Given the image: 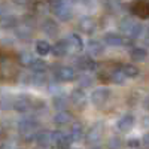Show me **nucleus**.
Masks as SVG:
<instances>
[{"instance_id": "obj_14", "label": "nucleus", "mask_w": 149, "mask_h": 149, "mask_svg": "<svg viewBox=\"0 0 149 149\" xmlns=\"http://www.w3.org/2000/svg\"><path fill=\"white\" fill-rule=\"evenodd\" d=\"M134 122H136V118H134L131 113H127V115H124V116L119 118V121H118L116 125H118V130H119V131L127 133V131H130V130L133 128Z\"/></svg>"}, {"instance_id": "obj_24", "label": "nucleus", "mask_w": 149, "mask_h": 149, "mask_svg": "<svg viewBox=\"0 0 149 149\" xmlns=\"http://www.w3.org/2000/svg\"><path fill=\"white\" fill-rule=\"evenodd\" d=\"M72 121V113L69 112H57V115L54 116V124L55 125H66Z\"/></svg>"}, {"instance_id": "obj_38", "label": "nucleus", "mask_w": 149, "mask_h": 149, "mask_svg": "<svg viewBox=\"0 0 149 149\" xmlns=\"http://www.w3.org/2000/svg\"><path fill=\"white\" fill-rule=\"evenodd\" d=\"M94 149H98V148H94Z\"/></svg>"}, {"instance_id": "obj_33", "label": "nucleus", "mask_w": 149, "mask_h": 149, "mask_svg": "<svg viewBox=\"0 0 149 149\" xmlns=\"http://www.w3.org/2000/svg\"><path fill=\"white\" fill-rule=\"evenodd\" d=\"M122 146V142L119 137H110L109 142H107V148L109 149H121Z\"/></svg>"}, {"instance_id": "obj_5", "label": "nucleus", "mask_w": 149, "mask_h": 149, "mask_svg": "<svg viewBox=\"0 0 149 149\" xmlns=\"http://www.w3.org/2000/svg\"><path fill=\"white\" fill-rule=\"evenodd\" d=\"M103 40L107 46H124L131 43L128 37H124L122 34H116V33H106Z\"/></svg>"}, {"instance_id": "obj_26", "label": "nucleus", "mask_w": 149, "mask_h": 149, "mask_svg": "<svg viewBox=\"0 0 149 149\" xmlns=\"http://www.w3.org/2000/svg\"><path fill=\"white\" fill-rule=\"evenodd\" d=\"M51 49H52V46L49 45V42H46V40H37L36 42V52L39 54L40 57L48 55L49 52H51Z\"/></svg>"}, {"instance_id": "obj_30", "label": "nucleus", "mask_w": 149, "mask_h": 149, "mask_svg": "<svg viewBox=\"0 0 149 149\" xmlns=\"http://www.w3.org/2000/svg\"><path fill=\"white\" fill-rule=\"evenodd\" d=\"M31 72L33 73H45V70H46V63L43 60H40V58H36V61L31 64Z\"/></svg>"}, {"instance_id": "obj_8", "label": "nucleus", "mask_w": 149, "mask_h": 149, "mask_svg": "<svg viewBox=\"0 0 149 149\" xmlns=\"http://www.w3.org/2000/svg\"><path fill=\"white\" fill-rule=\"evenodd\" d=\"M66 42H67V46H69V52H72V54H78L84 49V40H82V37L76 33L70 34L66 39Z\"/></svg>"}, {"instance_id": "obj_16", "label": "nucleus", "mask_w": 149, "mask_h": 149, "mask_svg": "<svg viewBox=\"0 0 149 149\" xmlns=\"http://www.w3.org/2000/svg\"><path fill=\"white\" fill-rule=\"evenodd\" d=\"M82 137H84V125H82L81 122H74V124H72L70 133H69V140H70V143H73V142H79Z\"/></svg>"}, {"instance_id": "obj_6", "label": "nucleus", "mask_w": 149, "mask_h": 149, "mask_svg": "<svg viewBox=\"0 0 149 149\" xmlns=\"http://www.w3.org/2000/svg\"><path fill=\"white\" fill-rule=\"evenodd\" d=\"M74 64L79 70H85V72H94L97 70V63L94 61V58L88 57V55H81L76 58Z\"/></svg>"}, {"instance_id": "obj_2", "label": "nucleus", "mask_w": 149, "mask_h": 149, "mask_svg": "<svg viewBox=\"0 0 149 149\" xmlns=\"http://www.w3.org/2000/svg\"><path fill=\"white\" fill-rule=\"evenodd\" d=\"M51 6V10L57 15L58 19L61 21H69L72 18V9L69 8V5L66 2H61V0H57V2H51L49 3Z\"/></svg>"}, {"instance_id": "obj_29", "label": "nucleus", "mask_w": 149, "mask_h": 149, "mask_svg": "<svg viewBox=\"0 0 149 149\" xmlns=\"http://www.w3.org/2000/svg\"><path fill=\"white\" fill-rule=\"evenodd\" d=\"M30 84L34 86H42L46 84V76L45 73H33L30 76Z\"/></svg>"}, {"instance_id": "obj_15", "label": "nucleus", "mask_w": 149, "mask_h": 149, "mask_svg": "<svg viewBox=\"0 0 149 149\" xmlns=\"http://www.w3.org/2000/svg\"><path fill=\"white\" fill-rule=\"evenodd\" d=\"M58 24L54 21V19H51V18H46L43 22H42V31L46 34V36H49V37H55L57 34H58Z\"/></svg>"}, {"instance_id": "obj_7", "label": "nucleus", "mask_w": 149, "mask_h": 149, "mask_svg": "<svg viewBox=\"0 0 149 149\" xmlns=\"http://www.w3.org/2000/svg\"><path fill=\"white\" fill-rule=\"evenodd\" d=\"M55 78L61 82H72L74 81L78 76H76V70L73 67H69V66H63L60 67L57 72H55Z\"/></svg>"}, {"instance_id": "obj_35", "label": "nucleus", "mask_w": 149, "mask_h": 149, "mask_svg": "<svg viewBox=\"0 0 149 149\" xmlns=\"http://www.w3.org/2000/svg\"><path fill=\"white\" fill-rule=\"evenodd\" d=\"M142 145H143L146 149H149V133H146L143 137H142Z\"/></svg>"}, {"instance_id": "obj_11", "label": "nucleus", "mask_w": 149, "mask_h": 149, "mask_svg": "<svg viewBox=\"0 0 149 149\" xmlns=\"http://www.w3.org/2000/svg\"><path fill=\"white\" fill-rule=\"evenodd\" d=\"M78 29L84 34H93L95 31V22L90 17H82L78 22Z\"/></svg>"}, {"instance_id": "obj_1", "label": "nucleus", "mask_w": 149, "mask_h": 149, "mask_svg": "<svg viewBox=\"0 0 149 149\" xmlns=\"http://www.w3.org/2000/svg\"><path fill=\"white\" fill-rule=\"evenodd\" d=\"M37 128H39V122L31 116H26V118L19 119V122H18V130L22 134V137L27 140L36 139V130Z\"/></svg>"}, {"instance_id": "obj_18", "label": "nucleus", "mask_w": 149, "mask_h": 149, "mask_svg": "<svg viewBox=\"0 0 149 149\" xmlns=\"http://www.w3.org/2000/svg\"><path fill=\"white\" fill-rule=\"evenodd\" d=\"M52 104H54V107L58 109L60 112H64V109H66L67 104H69V97H67V94H64V93L54 94V97H52Z\"/></svg>"}, {"instance_id": "obj_19", "label": "nucleus", "mask_w": 149, "mask_h": 149, "mask_svg": "<svg viewBox=\"0 0 149 149\" xmlns=\"http://www.w3.org/2000/svg\"><path fill=\"white\" fill-rule=\"evenodd\" d=\"M51 52H52L55 57H58V58H61V57H66V55L69 54V46H67L66 39H61V40H58V42H57V43L52 46Z\"/></svg>"}, {"instance_id": "obj_32", "label": "nucleus", "mask_w": 149, "mask_h": 149, "mask_svg": "<svg viewBox=\"0 0 149 149\" xmlns=\"http://www.w3.org/2000/svg\"><path fill=\"white\" fill-rule=\"evenodd\" d=\"M31 34V29L29 26H24V24H21V27L17 29V36L18 37H22V39H29Z\"/></svg>"}, {"instance_id": "obj_20", "label": "nucleus", "mask_w": 149, "mask_h": 149, "mask_svg": "<svg viewBox=\"0 0 149 149\" xmlns=\"http://www.w3.org/2000/svg\"><path fill=\"white\" fill-rule=\"evenodd\" d=\"M136 22L133 18H128V17H125V18H122L121 19V22H119V30L125 34L127 37L130 36V33L133 31V29H134V26H136Z\"/></svg>"}, {"instance_id": "obj_37", "label": "nucleus", "mask_w": 149, "mask_h": 149, "mask_svg": "<svg viewBox=\"0 0 149 149\" xmlns=\"http://www.w3.org/2000/svg\"><path fill=\"white\" fill-rule=\"evenodd\" d=\"M148 31H149V27H148Z\"/></svg>"}, {"instance_id": "obj_31", "label": "nucleus", "mask_w": 149, "mask_h": 149, "mask_svg": "<svg viewBox=\"0 0 149 149\" xmlns=\"http://www.w3.org/2000/svg\"><path fill=\"white\" fill-rule=\"evenodd\" d=\"M78 81H79L81 88H90V86H93V84H94V81H93V78L90 76V74H81V76H78Z\"/></svg>"}, {"instance_id": "obj_4", "label": "nucleus", "mask_w": 149, "mask_h": 149, "mask_svg": "<svg viewBox=\"0 0 149 149\" xmlns=\"http://www.w3.org/2000/svg\"><path fill=\"white\" fill-rule=\"evenodd\" d=\"M33 107V100L26 95V94H19L18 97H15L14 100V109L17 112H19V113H27L29 110H31Z\"/></svg>"}, {"instance_id": "obj_23", "label": "nucleus", "mask_w": 149, "mask_h": 149, "mask_svg": "<svg viewBox=\"0 0 149 149\" xmlns=\"http://www.w3.org/2000/svg\"><path fill=\"white\" fill-rule=\"evenodd\" d=\"M121 72L124 73V76L125 78H136V76H139V67L137 66H134V64H124L121 66Z\"/></svg>"}, {"instance_id": "obj_22", "label": "nucleus", "mask_w": 149, "mask_h": 149, "mask_svg": "<svg viewBox=\"0 0 149 149\" xmlns=\"http://www.w3.org/2000/svg\"><path fill=\"white\" fill-rule=\"evenodd\" d=\"M130 57L133 61H145L148 58V51L142 46H136L130 51Z\"/></svg>"}, {"instance_id": "obj_9", "label": "nucleus", "mask_w": 149, "mask_h": 149, "mask_svg": "<svg viewBox=\"0 0 149 149\" xmlns=\"http://www.w3.org/2000/svg\"><path fill=\"white\" fill-rule=\"evenodd\" d=\"M70 102L76 106L78 109H84L86 106V102H88V97L84 93V90L81 88H74L70 93Z\"/></svg>"}, {"instance_id": "obj_21", "label": "nucleus", "mask_w": 149, "mask_h": 149, "mask_svg": "<svg viewBox=\"0 0 149 149\" xmlns=\"http://www.w3.org/2000/svg\"><path fill=\"white\" fill-rule=\"evenodd\" d=\"M18 26V18L14 15H2L0 17V27L2 29H12Z\"/></svg>"}, {"instance_id": "obj_36", "label": "nucleus", "mask_w": 149, "mask_h": 149, "mask_svg": "<svg viewBox=\"0 0 149 149\" xmlns=\"http://www.w3.org/2000/svg\"><path fill=\"white\" fill-rule=\"evenodd\" d=\"M143 107L146 110H149V97H145V100H143Z\"/></svg>"}, {"instance_id": "obj_12", "label": "nucleus", "mask_w": 149, "mask_h": 149, "mask_svg": "<svg viewBox=\"0 0 149 149\" xmlns=\"http://www.w3.org/2000/svg\"><path fill=\"white\" fill-rule=\"evenodd\" d=\"M86 51H88V57H100L104 52V45L100 40H90L86 43Z\"/></svg>"}, {"instance_id": "obj_17", "label": "nucleus", "mask_w": 149, "mask_h": 149, "mask_svg": "<svg viewBox=\"0 0 149 149\" xmlns=\"http://www.w3.org/2000/svg\"><path fill=\"white\" fill-rule=\"evenodd\" d=\"M36 143L40 148H49L52 143V133L51 131H39L36 134Z\"/></svg>"}, {"instance_id": "obj_10", "label": "nucleus", "mask_w": 149, "mask_h": 149, "mask_svg": "<svg viewBox=\"0 0 149 149\" xmlns=\"http://www.w3.org/2000/svg\"><path fill=\"white\" fill-rule=\"evenodd\" d=\"M131 12L133 15L139 17L142 19L149 18V2H136L131 5Z\"/></svg>"}, {"instance_id": "obj_25", "label": "nucleus", "mask_w": 149, "mask_h": 149, "mask_svg": "<svg viewBox=\"0 0 149 149\" xmlns=\"http://www.w3.org/2000/svg\"><path fill=\"white\" fill-rule=\"evenodd\" d=\"M19 63L24 66V67H31V64L36 61V57L30 52V51H22L19 54Z\"/></svg>"}, {"instance_id": "obj_28", "label": "nucleus", "mask_w": 149, "mask_h": 149, "mask_svg": "<svg viewBox=\"0 0 149 149\" xmlns=\"http://www.w3.org/2000/svg\"><path fill=\"white\" fill-rule=\"evenodd\" d=\"M14 100L15 98L9 95V94H2L0 95V109L2 110H8V109H14Z\"/></svg>"}, {"instance_id": "obj_34", "label": "nucleus", "mask_w": 149, "mask_h": 149, "mask_svg": "<svg viewBox=\"0 0 149 149\" xmlns=\"http://www.w3.org/2000/svg\"><path fill=\"white\" fill-rule=\"evenodd\" d=\"M140 145H142V142H140L139 139H130V140L127 142V146H128V148H134V149L139 148Z\"/></svg>"}, {"instance_id": "obj_27", "label": "nucleus", "mask_w": 149, "mask_h": 149, "mask_svg": "<svg viewBox=\"0 0 149 149\" xmlns=\"http://www.w3.org/2000/svg\"><path fill=\"white\" fill-rule=\"evenodd\" d=\"M125 76H124V73L121 72V69H113L110 70V82L112 84H118V85H124L125 84Z\"/></svg>"}, {"instance_id": "obj_3", "label": "nucleus", "mask_w": 149, "mask_h": 149, "mask_svg": "<svg viewBox=\"0 0 149 149\" xmlns=\"http://www.w3.org/2000/svg\"><path fill=\"white\" fill-rule=\"evenodd\" d=\"M110 97V90L106 88V86H100V88H95L91 93V103L94 106H103Z\"/></svg>"}, {"instance_id": "obj_13", "label": "nucleus", "mask_w": 149, "mask_h": 149, "mask_svg": "<svg viewBox=\"0 0 149 149\" xmlns=\"http://www.w3.org/2000/svg\"><path fill=\"white\" fill-rule=\"evenodd\" d=\"M85 140H86L88 145H97L102 140V130H100V125H98V124L88 130V133L85 134Z\"/></svg>"}]
</instances>
